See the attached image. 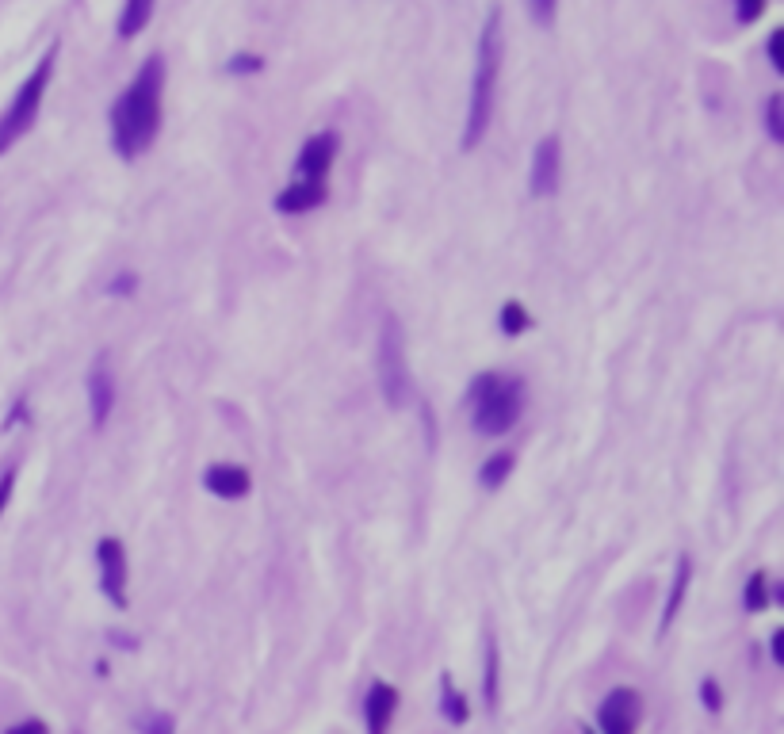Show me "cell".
Listing matches in <instances>:
<instances>
[{"mask_svg":"<svg viewBox=\"0 0 784 734\" xmlns=\"http://www.w3.org/2000/svg\"><path fill=\"white\" fill-rule=\"evenodd\" d=\"M559 176H563V146L555 134H547L536 142L532 150V169H528V188L536 199H547V195L559 192Z\"/></svg>","mask_w":784,"mask_h":734,"instance_id":"7","label":"cell"},{"mask_svg":"<svg viewBox=\"0 0 784 734\" xmlns=\"http://www.w3.org/2000/svg\"><path fill=\"white\" fill-rule=\"evenodd\" d=\"M100 559V589L115 608H127V551L115 536H104L96 547Z\"/></svg>","mask_w":784,"mask_h":734,"instance_id":"8","label":"cell"},{"mask_svg":"<svg viewBox=\"0 0 784 734\" xmlns=\"http://www.w3.org/2000/svg\"><path fill=\"white\" fill-rule=\"evenodd\" d=\"M467 410L471 425L486 436L509 432L524 413V383L517 375H498V371H482L471 379L467 390Z\"/></svg>","mask_w":784,"mask_h":734,"instance_id":"3","label":"cell"},{"mask_svg":"<svg viewBox=\"0 0 784 734\" xmlns=\"http://www.w3.org/2000/svg\"><path fill=\"white\" fill-rule=\"evenodd\" d=\"M498 681H501V658H498V643L490 635L486 639V666H482V700H486L490 712L498 708Z\"/></svg>","mask_w":784,"mask_h":734,"instance_id":"16","label":"cell"},{"mask_svg":"<svg viewBox=\"0 0 784 734\" xmlns=\"http://www.w3.org/2000/svg\"><path fill=\"white\" fill-rule=\"evenodd\" d=\"M111 639H115V643H119L123 650H134V639H131V635H123V631H111Z\"/></svg>","mask_w":784,"mask_h":734,"instance_id":"32","label":"cell"},{"mask_svg":"<svg viewBox=\"0 0 784 734\" xmlns=\"http://www.w3.org/2000/svg\"><path fill=\"white\" fill-rule=\"evenodd\" d=\"M134 287H138V276H134V272H119V276L108 283V295H131Z\"/></svg>","mask_w":784,"mask_h":734,"instance_id":"27","label":"cell"},{"mask_svg":"<svg viewBox=\"0 0 784 734\" xmlns=\"http://www.w3.org/2000/svg\"><path fill=\"white\" fill-rule=\"evenodd\" d=\"M333 157H337V134L322 130V134H314V138L303 142L299 161H295V176L299 180H326L329 169H333Z\"/></svg>","mask_w":784,"mask_h":734,"instance_id":"10","label":"cell"},{"mask_svg":"<svg viewBox=\"0 0 784 734\" xmlns=\"http://www.w3.org/2000/svg\"><path fill=\"white\" fill-rule=\"evenodd\" d=\"M582 734H597V731H589V727H582Z\"/></svg>","mask_w":784,"mask_h":734,"instance_id":"33","label":"cell"},{"mask_svg":"<svg viewBox=\"0 0 784 734\" xmlns=\"http://www.w3.org/2000/svg\"><path fill=\"white\" fill-rule=\"evenodd\" d=\"M700 700H704V708H708L712 715L723 708V692H719V685L712 681V677H704V681H700Z\"/></svg>","mask_w":784,"mask_h":734,"instance_id":"24","label":"cell"},{"mask_svg":"<svg viewBox=\"0 0 784 734\" xmlns=\"http://www.w3.org/2000/svg\"><path fill=\"white\" fill-rule=\"evenodd\" d=\"M689 582H693V559H689V555H681V559H677V570H674V585H670V597H666V608H662V620H658V635H666V631L674 627L677 612H681V605H685Z\"/></svg>","mask_w":784,"mask_h":734,"instance_id":"14","label":"cell"},{"mask_svg":"<svg viewBox=\"0 0 784 734\" xmlns=\"http://www.w3.org/2000/svg\"><path fill=\"white\" fill-rule=\"evenodd\" d=\"M379 390L391 410L410 406V398H414V375H410V360H406V329L394 314H387L383 329H379Z\"/></svg>","mask_w":784,"mask_h":734,"instance_id":"4","label":"cell"},{"mask_svg":"<svg viewBox=\"0 0 784 734\" xmlns=\"http://www.w3.org/2000/svg\"><path fill=\"white\" fill-rule=\"evenodd\" d=\"M54 54H58V46H50L43 58H39V65L31 69V77H27L20 85V92H16L12 108L4 111V119H0V153H8L27 130L35 127L46 88H50V77H54Z\"/></svg>","mask_w":784,"mask_h":734,"instance_id":"5","label":"cell"},{"mask_svg":"<svg viewBox=\"0 0 784 734\" xmlns=\"http://www.w3.org/2000/svg\"><path fill=\"white\" fill-rule=\"evenodd\" d=\"M8 734H50V731H46V723H39V719H27V723L12 727Z\"/></svg>","mask_w":784,"mask_h":734,"instance_id":"30","label":"cell"},{"mask_svg":"<svg viewBox=\"0 0 784 734\" xmlns=\"http://www.w3.org/2000/svg\"><path fill=\"white\" fill-rule=\"evenodd\" d=\"M501 12L494 8L479 31V50H475V77H471V104H467V127H463V150L471 153L486 138L490 119H494V96H498L501 73Z\"/></svg>","mask_w":784,"mask_h":734,"instance_id":"2","label":"cell"},{"mask_svg":"<svg viewBox=\"0 0 784 734\" xmlns=\"http://www.w3.org/2000/svg\"><path fill=\"white\" fill-rule=\"evenodd\" d=\"M639 715H643V700L635 689H612L601 708H597V727L601 734H635L639 727Z\"/></svg>","mask_w":784,"mask_h":734,"instance_id":"6","label":"cell"},{"mask_svg":"<svg viewBox=\"0 0 784 734\" xmlns=\"http://www.w3.org/2000/svg\"><path fill=\"white\" fill-rule=\"evenodd\" d=\"M501 333H505V337H521L524 329H528V325H532V318H528V310H524L521 303H505L501 306Z\"/></svg>","mask_w":784,"mask_h":734,"instance_id":"20","label":"cell"},{"mask_svg":"<svg viewBox=\"0 0 784 734\" xmlns=\"http://www.w3.org/2000/svg\"><path fill=\"white\" fill-rule=\"evenodd\" d=\"M16 478H20V471L16 467H8L4 475H0V513L8 509V501H12V490H16Z\"/></svg>","mask_w":784,"mask_h":734,"instance_id":"25","label":"cell"},{"mask_svg":"<svg viewBox=\"0 0 784 734\" xmlns=\"http://www.w3.org/2000/svg\"><path fill=\"white\" fill-rule=\"evenodd\" d=\"M769 650H773V662L781 666V662H784V631H773V639H769Z\"/></svg>","mask_w":784,"mask_h":734,"instance_id":"31","label":"cell"},{"mask_svg":"<svg viewBox=\"0 0 784 734\" xmlns=\"http://www.w3.org/2000/svg\"><path fill=\"white\" fill-rule=\"evenodd\" d=\"M513 467H517V455H513V452H494L479 467V482L486 486V490H498L501 482L513 475Z\"/></svg>","mask_w":784,"mask_h":734,"instance_id":"18","label":"cell"},{"mask_svg":"<svg viewBox=\"0 0 784 734\" xmlns=\"http://www.w3.org/2000/svg\"><path fill=\"white\" fill-rule=\"evenodd\" d=\"M153 16V0H127L123 16H119V39H134L138 31H146Z\"/></svg>","mask_w":784,"mask_h":734,"instance_id":"17","label":"cell"},{"mask_svg":"<svg viewBox=\"0 0 784 734\" xmlns=\"http://www.w3.org/2000/svg\"><path fill=\"white\" fill-rule=\"evenodd\" d=\"M742 608L750 612V616H758L769 608V578H765L762 570H754L750 578H746V589H742Z\"/></svg>","mask_w":784,"mask_h":734,"instance_id":"19","label":"cell"},{"mask_svg":"<svg viewBox=\"0 0 784 734\" xmlns=\"http://www.w3.org/2000/svg\"><path fill=\"white\" fill-rule=\"evenodd\" d=\"M394 712H398V689L387 685V681H375L368 689V700H364V723H368V734L391 731Z\"/></svg>","mask_w":784,"mask_h":734,"instance_id":"12","label":"cell"},{"mask_svg":"<svg viewBox=\"0 0 784 734\" xmlns=\"http://www.w3.org/2000/svg\"><path fill=\"white\" fill-rule=\"evenodd\" d=\"M264 69V58L257 54H238V58H230V73H257Z\"/></svg>","mask_w":784,"mask_h":734,"instance_id":"26","label":"cell"},{"mask_svg":"<svg viewBox=\"0 0 784 734\" xmlns=\"http://www.w3.org/2000/svg\"><path fill=\"white\" fill-rule=\"evenodd\" d=\"M532 16L540 23H551L555 20V0H532Z\"/></svg>","mask_w":784,"mask_h":734,"instance_id":"29","label":"cell"},{"mask_svg":"<svg viewBox=\"0 0 784 734\" xmlns=\"http://www.w3.org/2000/svg\"><path fill=\"white\" fill-rule=\"evenodd\" d=\"M762 12H765V0H735V16H739L742 27L762 20Z\"/></svg>","mask_w":784,"mask_h":734,"instance_id":"23","label":"cell"},{"mask_svg":"<svg viewBox=\"0 0 784 734\" xmlns=\"http://www.w3.org/2000/svg\"><path fill=\"white\" fill-rule=\"evenodd\" d=\"M85 390H88V410H92V425L100 429L104 421L111 417L115 410V375H111L108 367V356L100 352L92 367H88V379H85Z\"/></svg>","mask_w":784,"mask_h":734,"instance_id":"9","label":"cell"},{"mask_svg":"<svg viewBox=\"0 0 784 734\" xmlns=\"http://www.w3.org/2000/svg\"><path fill=\"white\" fill-rule=\"evenodd\" d=\"M781 43H784V31H773V35H769V62H773V69H777V73L784 69V50H781Z\"/></svg>","mask_w":784,"mask_h":734,"instance_id":"28","label":"cell"},{"mask_svg":"<svg viewBox=\"0 0 784 734\" xmlns=\"http://www.w3.org/2000/svg\"><path fill=\"white\" fill-rule=\"evenodd\" d=\"M161 96H165V62L161 54H153L111 108V146L123 161H134L153 146L161 130Z\"/></svg>","mask_w":784,"mask_h":734,"instance_id":"1","label":"cell"},{"mask_svg":"<svg viewBox=\"0 0 784 734\" xmlns=\"http://www.w3.org/2000/svg\"><path fill=\"white\" fill-rule=\"evenodd\" d=\"M765 130L773 142H784V119H781V96H769L765 104Z\"/></svg>","mask_w":784,"mask_h":734,"instance_id":"21","label":"cell"},{"mask_svg":"<svg viewBox=\"0 0 784 734\" xmlns=\"http://www.w3.org/2000/svg\"><path fill=\"white\" fill-rule=\"evenodd\" d=\"M326 203V180H291L284 192L276 195V211L280 215H306L314 207Z\"/></svg>","mask_w":784,"mask_h":734,"instance_id":"11","label":"cell"},{"mask_svg":"<svg viewBox=\"0 0 784 734\" xmlns=\"http://www.w3.org/2000/svg\"><path fill=\"white\" fill-rule=\"evenodd\" d=\"M203 486H207V490H211L215 497H222V501H234V497L249 494L253 478H249V471H245V467H234V463H215V467H207Z\"/></svg>","mask_w":784,"mask_h":734,"instance_id":"13","label":"cell"},{"mask_svg":"<svg viewBox=\"0 0 784 734\" xmlns=\"http://www.w3.org/2000/svg\"><path fill=\"white\" fill-rule=\"evenodd\" d=\"M440 715L452 723V727H463L467 719H471V704H467V696L456 689V681L444 673L440 677Z\"/></svg>","mask_w":784,"mask_h":734,"instance_id":"15","label":"cell"},{"mask_svg":"<svg viewBox=\"0 0 784 734\" xmlns=\"http://www.w3.org/2000/svg\"><path fill=\"white\" fill-rule=\"evenodd\" d=\"M138 731L142 734H173L176 723H173V715L150 712V715H142V719H138Z\"/></svg>","mask_w":784,"mask_h":734,"instance_id":"22","label":"cell"}]
</instances>
